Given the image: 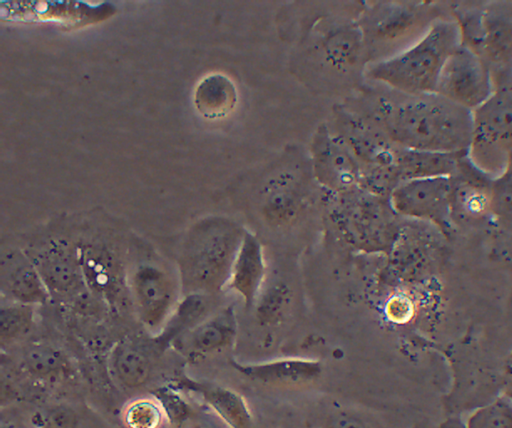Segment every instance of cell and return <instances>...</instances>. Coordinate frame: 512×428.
Segmentation results:
<instances>
[{
  "label": "cell",
  "instance_id": "obj_4",
  "mask_svg": "<svg viewBox=\"0 0 512 428\" xmlns=\"http://www.w3.org/2000/svg\"><path fill=\"white\" fill-rule=\"evenodd\" d=\"M483 173L500 175L512 156V85L497 88L473 111V130L467 151Z\"/></svg>",
  "mask_w": 512,
  "mask_h": 428
},
{
  "label": "cell",
  "instance_id": "obj_23",
  "mask_svg": "<svg viewBox=\"0 0 512 428\" xmlns=\"http://www.w3.org/2000/svg\"><path fill=\"white\" fill-rule=\"evenodd\" d=\"M23 362L31 374L41 378L59 376L66 366L58 350L42 344L30 346L24 354Z\"/></svg>",
  "mask_w": 512,
  "mask_h": 428
},
{
  "label": "cell",
  "instance_id": "obj_29",
  "mask_svg": "<svg viewBox=\"0 0 512 428\" xmlns=\"http://www.w3.org/2000/svg\"><path fill=\"white\" fill-rule=\"evenodd\" d=\"M78 421L77 412L67 405H57L43 417L45 428H76Z\"/></svg>",
  "mask_w": 512,
  "mask_h": 428
},
{
  "label": "cell",
  "instance_id": "obj_3",
  "mask_svg": "<svg viewBox=\"0 0 512 428\" xmlns=\"http://www.w3.org/2000/svg\"><path fill=\"white\" fill-rule=\"evenodd\" d=\"M244 233L229 223H213L191 234L178 259L185 295H212L228 285Z\"/></svg>",
  "mask_w": 512,
  "mask_h": 428
},
{
  "label": "cell",
  "instance_id": "obj_24",
  "mask_svg": "<svg viewBox=\"0 0 512 428\" xmlns=\"http://www.w3.org/2000/svg\"><path fill=\"white\" fill-rule=\"evenodd\" d=\"M464 428H512V401L502 396L479 407L468 416Z\"/></svg>",
  "mask_w": 512,
  "mask_h": 428
},
{
  "label": "cell",
  "instance_id": "obj_8",
  "mask_svg": "<svg viewBox=\"0 0 512 428\" xmlns=\"http://www.w3.org/2000/svg\"><path fill=\"white\" fill-rule=\"evenodd\" d=\"M334 130L358 161L374 169L394 165L398 147L368 118L351 108L335 111Z\"/></svg>",
  "mask_w": 512,
  "mask_h": 428
},
{
  "label": "cell",
  "instance_id": "obj_31",
  "mask_svg": "<svg viewBox=\"0 0 512 428\" xmlns=\"http://www.w3.org/2000/svg\"><path fill=\"white\" fill-rule=\"evenodd\" d=\"M511 85H512V80H511Z\"/></svg>",
  "mask_w": 512,
  "mask_h": 428
},
{
  "label": "cell",
  "instance_id": "obj_11",
  "mask_svg": "<svg viewBox=\"0 0 512 428\" xmlns=\"http://www.w3.org/2000/svg\"><path fill=\"white\" fill-rule=\"evenodd\" d=\"M311 151L315 175L325 186L346 191L360 180L358 160L326 126L316 132Z\"/></svg>",
  "mask_w": 512,
  "mask_h": 428
},
{
  "label": "cell",
  "instance_id": "obj_28",
  "mask_svg": "<svg viewBox=\"0 0 512 428\" xmlns=\"http://www.w3.org/2000/svg\"><path fill=\"white\" fill-rule=\"evenodd\" d=\"M492 203L490 195L481 187L462 184L453 186L452 206L458 204L461 210L470 215L482 214Z\"/></svg>",
  "mask_w": 512,
  "mask_h": 428
},
{
  "label": "cell",
  "instance_id": "obj_15",
  "mask_svg": "<svg viewBox=\"0 0 512 428\" xmlns=\"http://www.w3.org/2000/svg\"><path fill=\"white\" fill-rule=\"evenodd\" d=\"M264 276L262 246L254 235L245 232L233 263L228 286L250 307L260 295Z\"/></svg>",
  "mask_w": 512,
  "mask_h": 428
},
{
  "label": "cell",
  "instance_id": "obj_9",
  "mask_svg": "<svg viewBox=\"0 0 512 428\" xmlns=\"http://www.w3.org/2000/svg\"><path fill=\"white\" fill-rule=\"evenodd\" d=\"M453 184L449 176L407 180L390 192V205L398 214L443 221L452 208Z\"/></svg>",
  "mask_w": 512,
  "mask_h": 428
},
{
  "label": "cell",
  "instance_id": "obj_17",
  "mask_svg": "<svg viewBox=\"0 0 512 428\" xmlns=\"http://www.w3.org/2000/svg\"><path fill=\"white\" fill-rule=\"evenodd\" d=\"M458 155L398 147L393 168L399 183L418 178L449 176L456 168Z\"/></svg>",
  "mask_w": 512,
  "mask_h": 428
},
{
  "label": "cell",
  "instance_id": "obj_14",
  "mask_svg": "<svg viewBox=\"0 0 512 428\" xmlns=\"http://www.w3.org/2000/svg\"><path fill=\"white\" fill-rule=\"evenodd\" d=\"M237 334L233 306H227L187 330L181 338V350L191 360L221 352L232 345Z\"/></svg>",
  "mask_w": 512,
  "mask_h": 428
},
{
  "label": "cell",
  "instance_id": "obj_6",
  "mask_svg": "<svg viewBox=\"0 0 512 428\" xmlns=\"http://www.w3.org/2000/svg\"><path fill=\"white\" fill-rule=\"evenodd\" d=\"M129 288L136 315L148 331L157 332L168 324L177 308L179 288L165 268L153 262L139 264Z\"/></svg>",
  "mask_w": 512,
  "mask_h": 428
},
{
  "label": "cell",
  "instance_id": "obj_19",
  "mask_svg": "<svg viewBox=\"0 0 512 428\" xmlns=\"http://www.w3.org/2000/svg\"><path fill=\"white\" fill-rule=\"evenodd\" d=\"M112 371L122 386L139 388L150 379L152 363L148 354L132 342L119 344L112 353Z\"/></svg>",
  "mask_w": 512,
  "mask_h": 428
},
{
  "label": "cell",
  "instance_id": "obj_25",
  "mask_svg": "<svg viewBox=\"0 0 512 428\" xmlns=\"http://www.w3.org/2000/svg\"><path fill=\"white\" fill-rule=\"evenodd\" d=\"M363 36L358 29L348 27L330 36L326 43V53L333 63L350 64L360 53Z\"/></svg>",
  "mask_w": 512,
  "mask_h": 428
},
{
  "label": "cell",
  "instance_id": "obj_10",
  "mask_svg": "<svg viewBox=\"0 0 512 428\" xmlns=\"http://www.w3.org/2000/svg\"><path fill=\"white\" fill-rule=\"evenodd\" d=\"M29 256L50 296L77 300L90 290L83 277L77 248L60 240L50 241Z\"/></svg>",
  "mask_w": 512,
  "mask_h": 428
},
{
  "label": "cell",
  "instance_id": "obj_7",
  "mask_svg": "<svg viewBox=\"0 0 512 428\" xmlns=\"http://www.w3.org/2000/svg\"><path fill=\"white\" fill-rule=\"evenodd\" d=\"M494 91L493 78L485 62L461 44L446 61L436 93L473 112Z\"/></svg>",
  "mask_w": 512,
  "mask_h": 428
},
{
  "label": "cell",
  "instance_id": "obj_12",
  "mask_svg": "<svg viewBox=\"0 0 512 428\" xmlns=\"http://www.w3.org/2000/svg\"><path fill=\"white\" fill-rule=\"evenodd\" d=\"M0 287L2 296L11 302L35 306L50 297L29 254L18 248L1 255Z\"/></svg>",
  "mask_w": 512,
  "mask_h": 428
},
{
  "label": "cell",
  "instance_id": "obj_5",
  "mask_svg": "<svg viewBox=\"0 0 512 428\" xmlns=\"http://www.w3.org/2000/svg\"><path fill=\"white\" fill-rule=\"evenodd\" d=\"M468 44L489 68L495 89L511 85L512 80V4L489 5L472 17Z\"/></svg>",
  "mask_w": 512,
  "mask_h": 428
},
{
  "label": "cell",
  "instance_id": "obj_21",
  "mask_svg": "<svg viewBox=\"0 0 512 428\" xmlns=\"http://www.w3.org/2000/svg\"><path fill=\"white\" fill-rule=\"evenodd\" d=\"M235 93L232 84L221 75L204 79L197 87L195 105L207 118L220 117L233 106Z\"/></svg>",
  "mask_w": 512,
  "mask_h": 428
},
{
  "label": "cell",
  "instance_id": "obj_20",
  "mask_svg": "<svg viewBox=\"0 0 512 428\" xmlns=\"http://www.w3.org/2000/svg\"><path fill=\"white\" fill-rule=\"evenodd\" d=\"M168 420L165 407L153 395L132 397L120 410V421L124 428H166Z\"/></svg>",
  "mask_w": 512,
  "mask_h": 428
},
{
  "label": "cell",
  "instance_id": "obj_27",
  "mask_svg": "<svg viewBox=\"0 0 512 428\" xmlns=\"http://www.w3.org/2000/svg\"><path fill=\"white\" fill-rule=\"evenodd\" d=\"M289 304V292L285 285L274 284L262 295L257 307L258 319L263 324L279 321Z\"/></svg>",
  "mask_w": 512,
  "mask_h": 428
},
{
  "label": "cell",
  "instance_id": "obj_18",
  "mask_svg": "<svg viewBox=\"0 0 512 428\" xmlns=\"http://www.w3.org/2000/svg\"><path fill=\"white\" fill-rule=\"evenodd\" d=\"M199 390L208 407L228 428H253L252 411L241 394L218 385H203Z\"/></svg>",
  "mask_w": 512,
  "mask_h": 428
},
{
  "label": "cell",
  "instance_id": "obj_30",
  "mask_svg": "<svg viewBox=\"0 0 512 428\" xmlns=\"http://www.w3.org/2000/svg\"><path fill=\"white\" fill-rule=\"evenodd\" d=\"M503 391L504 396L512 401V353L507 359L504 368Z\"/></svg>",
  "mask_w": 512,
  "mask_h": 428
},
{
  "label": "cell",
  "instance_id": "obj_22",
  "mask_svg": "<svg viewBox=\"0 0 512 428\" xmlns=\"http://www.w3.org/2000/svg\"><path fill=\"white\" fill-rule=\"evenodd\" d=\"M34 306L7 301L0 310L1 344L11 345L25 338L33 328Z\"/></svg>",
  "mask_w": 512,
  "mask_h": 428
},
{
  "label": "cell",
  "instance_id": "obj_26",
  "mask_svg": "<svg viewBox=\"0 0 512 428\" xmlns=\"http://www.w3.org/2000/svg\"><path fill=\"white\" fill-rule=\"evenodd\" d=\"M322 428H386L374 413L360 408L339 407L330 411Z\"/></svg>",
  "mask_w": 512,
  "mask_h": 428
},
{
  "label": "cell",
  "instance_id": "obj_13",
  "mask_svg": "<svg viewBox=\"0 0 512 428\" xmlns=\"http://www.w3.org/2000/svg\"><path fill=\"white\" fill-rule=\"evenodd\" d=\"M233 366L240 374L258 384L295 388L316 381L321 373L319 361L307 358H281L259 363H238Z\"/></svg>",
  "mask_w": 512,
  "mask_h": 428
},
{
  "label": "cell",
  "instance_id": "obj_2",
  "mask_svg": "<svg viewBox=\"0 0 512 428\" xmlns=\"http://www.w3.org/2000/svg\"><path fill=\"white\" fill-rule=\"evenodd\" d=\"M461 44L457 20L439 18L418 41L402 52L373 64L367 75L398 92L436 93L446 61Z\"/></svg>",
  "mask_w": 512,
  "mask_h": 428
},
{
  "label": "cell",
  "instance_id": "obj_1",
  "mask_svg": "<svg viewBox=\"0 0 512 428\" xmlns=\"http://www.w3.org/2000/svg\"><path fill=\"white\" fill-rule=\"evenodd\" d=\"M351 108L379 126L399 147L449 154L467 153L473 112L438 93L406 94L385 87Z\"/></svg>",
  "mask_w": 512,
  "mask_h": 428
},
{
  "label": "cell",
  "instance_id": "obj_16",
  "mask_svg": "<svg viewBox=\"0 0 512 428\" xmlns=\"http://www.w3.org/2000/svg\"><path fill=\"white\" fill-rule=\"evenodd\" d=\"M83 277L90 291L114 300L121 290L120 274L111 253L100 246L77 248Z\"/></svg>",
  "mask_w": 512,
  "mask_h": 428
}]
</instances>
